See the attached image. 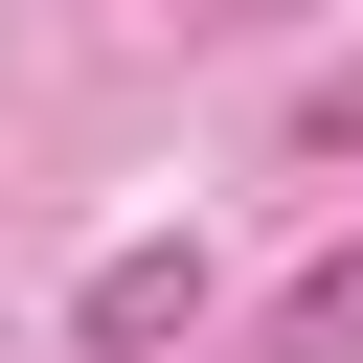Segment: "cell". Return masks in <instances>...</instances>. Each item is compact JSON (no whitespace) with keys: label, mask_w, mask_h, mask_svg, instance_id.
Returning a JSON list of instances; mask_svg holds the SVG:
<instances>
[{"label":"cell","mask_w":363,"mask_h":363,"mask_svg":"<svg viewBox=\"0 0 363 363\" xmlns=\"http://www.w3.org/2000/svg\"><path fill=\"white\" fill-rule=\"evenodd\" d=\"M295 363H363V250H340V272L295 295Z\"/></svg>","instance_id":"7a4b0ae2"},{"label":"cell","mask_w":363,"mask_h":363,"mask_svg":"<svg viewBox=\"0 0 363 363\" xmlns=\"http://www.w3.org/2000/svg\"><path fill=\"white\" fill-rule=\"evenodd\" d=\"M182 318H204V250H113V272L68 295V340H91V363H136V340H182Z\"/></svg>","instance_id":"6da1fadb"}]
</instances>
